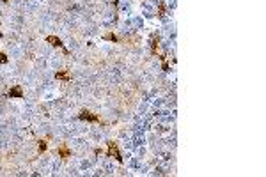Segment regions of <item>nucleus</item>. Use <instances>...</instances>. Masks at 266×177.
Instances as JSON below:
<instances>
[{"mask_svg":"<svg viewBox=\"0 0 266 177\" xmlns=\"http://www.w3.org/2000/svg\"><path fill=\"white\" fill-rule=\"evenodd\" d=\"M39 151H41V152L46 151V140H41V142H39Z\"/></svg>","mask_w":266,"mask_h":177,"instance_id":"nucleus-7","label":"nucleus"},{"mask_svg":"<svg viewBox=\"0 0 266 177\" xmlns=\"http://www.w3.org/2000/svg\"><path fill=\"white\" fill-rule=\"evenodd\" d=\"M4 2H7V0H4Z\"/></svg>","mask_w":266,"mask_h":177,"instance_id":"nucleus-11","label":"nucleus"},{"mask_svg":"<svg viewBox=\"0 0 266 177\" xmlns=\"http://www.w3.org/2000/svg\"><path fill=\"white\" fill-rule=\"evenodd\" d=\"M0 37H2V32H0Z\"/></svg>","mask_w":266,"mask_h":177,"instance_id":"nucleus-10","label":"nucleus"},{"mask_svg":"<svg viewBox=\"0 0 266 177\" xmlns=\"http://www.w3.org/2000/svg\"><path fill=\"white\" fill-rule=\"evenodd\" d=\"M57 78L59 80H69V74L66 71H60V73H57Z\"/></svg>","mask_w":266,"mask_h":177,"instance_id":"nucleus-6","label":"nucleus"},{"mask_svg":"<svg viewBox=\"0 0 266 177\" xmlns=\"http://www.w3.org/2000/svg\"><path fill=\"white\" fill-rule=\"evenodd\" d=\"M46 41H48L50 44H53V46H60V48L64 46V44H62V41H60L59 37H55V35H48V37H46Z\"/></svg>","mask_w":266,"mask_h":177,"instance_id":"nucleus-3","label":"nucleus"},{"mask_svg":"<svg viewBox=\"0 0 266 177\" xmlns=\"http://www.w3.org/2000/svg\"><path fill=\"white\" fill-rule=\"evenodd\" d=\"M80 119H83V121H92V122L99 121V117H98V115H91V113H89V112H85V110L80 113Z\"/></svg>","mask_w":266,"mask_h":177,"instance_id":"nucleus-2","label":"nucleus"},{"mask_svg":"<svg viewBox=\"0 0 266 177\" xmlns=\"http://www.w3.org/2000/svg\"><path fill=\"white\" fill-rule=\"evenodd\" d=\"M9 96H11V98H21V96H23V92H21V89H20V87H12V89L9 90Z\"/></svg>","mask_w":266,"mask_h":177,"instance_id":"nucleus-4","label":"nucleus"},{"mask_svg":"<svg viewBox=\"0 0 266 177\" xmlns=\"http://www.w3.org/2000/svg\"><path fill=\"white\" fill-rule=\"evenodd\" d=\"M105 37H107V39H110V41H114V43L117 41V37H115L114 34H108V35H105Z\"/></svg>","mask_w":266,"mask_h":177,"instance_id":"nucleus-9","label":"nucleus"},{"mask_svg":"<svg viewBox=\"0 0 266 177\" xmlns=\"http://www.w3.org/2000/svg\"><path fill=\"white\" fill-rule=\"evenodd\" d=\"M59 154H60L62 158H67V156H69V149H67L66 144H62V145L59 147Z\"/></svg>","mask_w":266,"mask_h":177,"instance_id":"nucleus-5","label":"nucleus"},{"mask_svg":"<svg viewBox=\"0 0 266 177\" xmlns=\"http://www.w3.org/2000/svg\"><path fill=\"white\" fill-rule=\"evenodd\" d=\"M0 62H2V64H5V62H7V55H5V53H2V51H0Z\"/></svg>","mask_w":266,"mask_h":177,"instance_id":"nucleus-8","label":"nucleus"},{"mask_svg":"<svg viewBox=\"0 0 266 177\" xmlns=\"http://www.w3.org/2000/svg\"><path fill=\"white\" fill-rule=\"evenodd\" d=\"M108 154L114 156L117 161H122V158H121V154H119V149H117V145H115L114 142H108Z\"/></svg>","mask_w":266,"mask_h":177,"instance_id":"nucleus-1","label":"nucleus"}]
</instances>
